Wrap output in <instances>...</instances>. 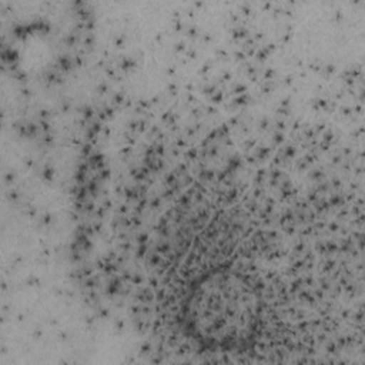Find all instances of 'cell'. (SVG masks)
<instances>
[{"label": "cell", "mask_w": 365, "mask_h": 365, "mask_svg": "<svg viewBox=\"0 0 365 365\" xmlns=\"http://www.w3.org/2000/svg\"><path fill=\"white\" fill-rule=\"evenodd\" d=\"M262 315L259 292L248 277L230 268L201 275L182 305V327L201 346L234 351L252 341Z\"/></svg>", "instance_id": "1"}]
</instances>
